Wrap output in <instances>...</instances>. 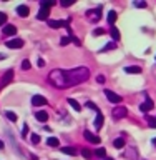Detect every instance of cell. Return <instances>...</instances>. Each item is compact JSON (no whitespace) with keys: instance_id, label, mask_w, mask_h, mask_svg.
Here are the masks:
<instances>
[{"instance_id":"obj_1","label":"cell","mask_w":156,"mask_h":160,"mask_svg":"<svg viewBox=\"0 0 156 160\" xmlns=\"http://www.w3.org/2000/svg\"><path fill=\"white\" fill-rule=\"evenodd\" d=\"M88 77H90V70L87 67H77L72 70L55 68L48 73V82L57 88H70L78 83L87 82Z\"/></svg>"},{"instance_id":"obj_2","label":"cell","mask_w":156,"mask_h":160,"mask_svg":"<svg viewBox=\"0 0 156 160\" xmlns=\"http://www.w3.org/2000/svg\"><path fill=\"white\" fill-rule=\"evenodd\" d=\"M13 70L12 68H8L7 72L3 73V77H2V82H0V88H3V87H7V85L12 82V78H13Z\"/></svg>"},{"instance_id":"obj_3","label":"cell","mask_w":156,"mask_h":160,"mask_svg":"<svg viewBox=\"0 0 156 160\" xmlns=\"http://www.w3.org/2000/svg\"><path fill=\"white\" fill-rule=\"evenodd\" d=\"M103 93L106 95V98H108L111 103H116V105H118L120 102H121V97H120L118 93H115L113 90H108V88H105V92H103Z\"/></svg>"},{"instance_id":"obj_4","label":"cell","mask_w":156,"mask_h":160,"mask_svg":"<svg viewBox=\"0 0 156 160\" xmlns=\"http://www.w3.org/2000/svg\"><path fill=\"white\" fill-rule=\"evenodd\" d=\"M111 115H113V118L120 120V118L126 117V115H128V110H126V107H115L113 112H111Z\"/></svg>"},{"instance_id":"obj_5","label":"cell","mask_w":156,"mask_h":160,"mask_svg":"<svg viewBox=\"0 0 156 160\" xmlns=\"http://www.w3.org/2000/svg\"><path fill=\"white\" fill-rule=\"evenodd\" d=\"M144 98H146V100L139 105V110H141V112H149V110L154 107V103H153V100L149 98V95H144Z\"/></svg>"},{"instance_id":"obj_6","label":"cell","mask_w":156,"mask_h":160,"mask_svg":"<svg viewBox=\"0 0 156 160\" xmlns=\"http://www.w3.org/2000/svg\"><path fill=\"white\" fill-rule=\"evenodd\" d=\"M102 18V7L95 8V10H90L88 12V20H92V22H98V20Z\"/></svg>"},{"instance_id":"obj_7","label":"cell","mask_w":156,"mask_h":160,"mask_svg":"<svg viewBox=\"0 0 156 160\" xmlns=\"http://www.w3.org/2000/svg\"><path fill=\"white\" fill-rule=\"evenodd\" d=\"M8 48H22L23 47V40L22 38H12V40H7L5 42Z\"/></svg>"},{"instance_id":"obj_8","label":"cell","mask_w":156,"mask_h":160,"mask_svg":"<svg viewBox=\"0 0 156 160\" xmlns=\"http://www.w3.org/2000/svg\"><path fill=\"white\" fill-rule=\"evenodd\" d=\"M32 103L35 105V107H42V105H47V98L42 97V95H33L32 97Z\"/></svg>"},{"instance_id":"obj_9","label":"cell","mask_w":156,"mask_h":160,"mask_svg":"<svg viewBox=\"0 0 156 160\" xmlns=\"http://www.w3.org/2000/svg\"><path fill=\"white\" fill-rule=\"evenodd\" d=\"M83 137L88 140V142H92V143H100V137H97V135H93L90 130H85L83 132Z\"/></svg>"},{"instance_id":"obj_10","label":"cell","mask_w":156,"mask_h":160,"mask_svg":"<svg viewBox=\"0 0 156 160\" xmlns=\"http://www.w3.org/2000/svg\"><path fill=\"white\" fill-rule=\"evenodd\" d=\"M17 33V27H15V25H5L3 27V35H7V37H12V35H15Z\"/></svg>"},{"instance_id":"obj_11","label":"cell","mask_w":156,"mask_h":160,"mask_svg":"<svg viewBox=\"0 0 156 160\" xmlns=\"http://www.w3.org/2000/svg\"><path fill=\"white\" fill-rule=\"evenodd\" d=\"M68 23H65L63 20H48V27L52 28H62V27H67Z\"/></svg>"},{"instance_id":"obj_12","label":"cell","mask_w":156,"mask_h":160,"mask_svg":"<svg viewBox=\"0 0 156 160\" xmlns=\"http://www.w3.org/2000/svg\"><path fill=\"white\" fill-rule=\"evenodd\" d=\"M35 118L38 120V122H42V123H45L48 120V113L45 112V110H38L37 113H35Z\"/></svg>"},{"instance_id":"obj_13","label":"cell","mask_w":156,"mask_h":160,"mask_svg":"<svg viewBox=\"0 0 156 160\" xmlns=\"http://www.w3.org/2000/svg\"><path fill=\"white\" fill-rule=\"evenodd\" d=\"M103 120H105L103 113L102 112H97V118H95V128H97V130H100V128L103 127Z\"/></svg>"},{"instance_id":"obj_14","label":"cell","mask_w":156,"mask_h":160,"mask_svg":"<svg viewBox=\"0 0 156 160\" xmlns=\"http://www.w3.org/2000/svg\"><path fill=\"white\" fill-rule=\"evenodd\" d=\"M60 152L65 153V155H77V148L75 147H60Z\"/></svg>"},{"instance_id":"obj_15","label":"cell","mask_w":156,"mask_h":160,"mask_svg":"<svg viewBox=\"0 0 156 160\" xmlns=\"http://www.w3.org/2000/svg\"><path fill=\"white\" fill-rule=\"evenodd\" d=\"M28 12H30V8L27 7V5H18L17 7V13L20 15V17H27Z\"/></svg>"},{"instance_id":"obj_16","label":"cell","mask_w":156,"mask_h":160,"mask_svg":"<svg viewBox=\"0 0 156 160\" xmlns=\"http://www.w3.org/2000/svg\"><path fill=\"white\" fill-rule=\"evenodd\" d=\"M110 35H111V38H113L115 43L120 40V37H121V33H120V30H118L116 27H111V30H110Z\"/></svg>"},{"instance_id":"obj_17","label":"cell","mask_w":156,"mask_h":160,"mask_svg":"<svg viewBox=\"0 0 156 160\" xmlns=\"http://www.w3.org/2000/svg\"><path fill=\"white\" fill-rule=\"evenodd\" d=\"M125 72L126 73H141V67H138V65H130V67H125Z\"/></svg>"},{"instance_id":"obj_18","label":"cell","mask_w":156,"mask_h":160,"mask_svg":"<svg viewBox=\"0 0 156 160\" xmlns=\"http://www.w3.org/2000/svg\"><path fill=\"white\" fill-rule=\"evenodd\" d=\"M48 13H50L48 8H40L38 13H37V18H38V20H47V18H48Z\"/></svg>"},{"instance_id":"obj_19","label":"cell","mask_w":156,"mask_h":160,"mask_svg":"<svg viewBox=\"0 0 156 160\" xmlns=\"http://www.w3.org/2000/svg\"><path fill=\"white\" fill-rule=\"evenodd\" d=\"M106 20H108V23H110V25H113L115 22H116V12H115V10H110Z\"/></svg>"},{"instance_id":"obj_20","label":"cell","mask_w":156,"mask_h":160,"mask_svg":"<svg viewBox=\"0 0 156 160\" xmlns=\"http://www.w3.org/2000/svg\"><path fill=\"white\" fill-rule=\"evenodd\" d=\"M47 145H48V147H58L60 142H58L57 137H50V138L47 140Z\"/></svg>"},{"instance_id":"obj_21","label":"cell","mask_w":156,"mask_h":160,"mask_svg":"<svg viewBox=\"0 0 156 160\" xmlns=\"http://www.w3.org/2000/svg\"><path fill=\"white\" fill-rule=\"evenodd\" d=\"M67 102H68L70 105H72V107H73L75 110H78V112H80V110H82V105H80V103H78V102H77V100H75V98H68Z\"/></svg>"},{"instance_id":"obj_22","label":"cell","mask_w":156,"mask_h":160,"mask_svg":"<svg viewBox=\"0 0 156 160\" xmlns=\"http://www.w3.org/2000/svg\"><path fill=\"white\" fill-rule=\"evenodd\" d=\"M113 147H115V148H123V147H125V138H121V137L116 138V140L113 142Z\"/></svg>"},{"instance_id":"obj_23","label":"cell","mask_w":156,"mask_h":160,"mask_svg":"<svg viewBox=\"0 0 156 160\" xmlns=\"http://www.w3.org/2000/svg\"><path fill=\"white\" fill-rule=\"evenodd\" d=\"M95 155H97V157H100V158H105V157H106V150H105L103 147H100V148L95 150Z\"/></svg>"},{"instance_id":"obj_24","label":"cell","mask_w":156,"mask_h":160,"mask_svg":"<svg viewBox=\"0 0 156 160\" xmlns=\"http://www.w3.org/2000/svg\"><path fill=\"white\" fill-rule=\"evenodd\" d=\"M40 5H42V8H50V7H53V5H55V2H53V0H43Z\"/></svg>"},{"instance_id":"obj_25","label":"cell","mask_w":156,"mask_h":160,"mask_svg":"<svg viewBox=\"0 0 156 160\" xmlns=\"http://www.w3.org/2000/svg\"><path fill=\"white\" fill-rule=\"evenodd\" d=\"M82 155H83L85 158H92V150H90V148H83L82 150Z\"/></svg>"},{"instance_id":"obj_26","label":"cell","mask_w":156,"mask_h":160,"mask_svg":"<svg viewBox=\"0 0 156 160\" xmlns=\"http://www.w3.org/2000/svg\"><path fill=\"white\" fill-rule=\"evenodd\" d=\"M5 115H7V118H8V120H12V122H17V113H13V112H7Z\"/></svg>"},{"instance_id":"obj_27","label":"cell","mask_w":156,"mask_h":160,"mask_svg":"<svg viewBox=\"0 0 156 160\" xmlns=\"http://www.w3.org/2000/svg\"><path fill=\"white\" fill-rule=\"evenodd\" d=\"M7 23V13L0 12V25H5Z\"/></svg>"},{"instance_id":"obj_28","label":"cell","mask_w":156,"mask_h":160,"mask_svg":"<svg viewBox=\"0 0 156 160\" xmlns=\"http://www.w3.org/2000/svg\"><path fill=\"white\" fill-rule=\"evenodd\" d=\"M32 143H33V145L40 143V135H38V133H33V135H32Z\"/></svg>"},{"instance_id":"obj_29","label":"cell","mask_w":156,"mask_h":160,"mask_svg":"<svg viewBox=\"0 0 156 160\" xmlns=\"http://www.w3.org/2000/svg\"><path fill=\"white\" fill-rule=\"evenodd\" d=\"M146 120H148L149 127H151V128H156V117H154V118H151V117H148Z\"/></svg>"},{"instance_id":"obj_30","label":"cell","mask_w":156,"mask_h":160,"mask_svg":"<svg viewBox=\"0 0 156 160\" xmlns=\"http://www.w3.org/2000/svg\"><path fill=\"white\" fill-rule=\"evenodd\" d=\"M70 40H72V42L77 45V47H80V45H82V42H80V38L78 37H75V35H72V37H70Z\"/></svg>"},{"instance_id":"obj_31","label":"cell","mask_w":156,"mask_h":160,"mask_svg":"<svg viewBox=\"0 0 156 160\" xmlns=\"http://www.w3.org/2000/svg\"><path fill=\"white\" fill-rule=\"evenodd\" d=\"M70 42H72V40H70V37H62V40H60V45H63V47H65V45H68Z\"/></svg>"},{"instance_id":"obj_32","label":"cell","mask_w":156,"mask_h":160,"mask_svg":"<svg viewBox=\"0 0 156 160\" xmlns=\"http://www.w3.org/2000/svg\"><path fill=\"white\" fill-rule=\"evenodd\" d=\"M22 68H23V70H30V68H32V67H30V62H28V60H23V62H22Z\"/></svg>"},{"instance_id":"obj_33","label":"cell","mask_w":156,"mask_h":160,"mask_svg":"<svg viewBox=\"0 0 156 160\" xmlns=\"http://www.w3.org/2000/svg\"><path fill=\"white\" fill-rule=\"evenodd\" d=\"M105 33V28H95L93 30V35H97V37H98V35H103Z\"/></svg>"},{"instance_id":"obj_34","label":"cell","mask_w":156,"mask_h":160,"mask_svg":"<svg viewBox=\"0 0 156 160\" xmlns=\"http://www.w3.org/2000/svg\"><path fill=\"white\" fill-rule=\"evenodd\" d=\"M87 107H88V108H92V110H97V112H100L98 107H97V105H95L93 102H87Z\"/></svg>"},{"instance_id":"obj_35","label":"cell","mask_w":156,"mask_h":160,"mask_svg":"<svg viewBox=\"0 0 156 160\" xmlns=\"http://www.w3.org/2000/svg\"><path fill=\"white\" fill-rule=\"evenodd\" d=\"M135 7H138V8H146V2H135Z\"/></svg>"},{"instance_id":"obj_36","label":"cell","mask_w":156,"mask_h":160,"mask_svg":"<svg viewBox=\"0 0 156 160\" xmlns=\"http://www.w3.org/2000/svg\"><path fill=\"white\" fill-rule=\"evenodd\" d=\"M115 47H116V43H115V42H113V43H108L106 47H105V48L102 50V52H106V50H111V48H115Z\"/></svg>"},{"instance_id":"obj_37","label":"cell","mask_w":156,"mask_h":160,"mask_svg":"<svg viewBox=\"0 0 156 160\" xmlns=\"http://www.w3.org/2000/svg\"><path fill=\"white\" fill-rule=\"evenodd\" d=\"M97 82H98V83H105V82H106V78H105L103 75H98V77H97Z\"/></svg>"},{"instance_id":"obj_38","label":"cell","mask_w":156,"mask_h":160,"mask_svg":"<svg viewBox=\"0 0 156 160\" xmlns=\"http://www.w3.org/2000/svg\"><path fill=\"white\" fill-rule=\"evenodd\" d=\"M27 133H28V125L25 123V125H23V128H22V135L25 137V135H27Z\"/></svg>"},{"instance_id":"obj_39","label":"cell","mask_w":156,"mask_h":160,"mask_svg":"<svg viewBox=\"0 0 156 160\" xmlns=\"http://www.w3.org/2000/svg\"><path fill=\"white\" fill-rule=\"evenodd\" d=\"M45 65V60L43 58H37V67H43Z\"/></svg>"},{"instance_id":"obj_40","label":"cell","mask_w":156,"mask_h":160,"mask_svg":"<svg viewBox=\"0 0 156 160\" xmlns=\"http://www.w3.org/2000/svg\"><path fill=\"white\" fill-rule=\"evenodd\" d=\"M70 5H73V2H65V0L62 2V7H70Z\"/></svg>"},{"instance_id":"obj_41","label":"cell","mask_w":156,"mask_h":160,"mask_svg":"<svg viewBox=\"0 0 156 160\" xmlns=\"http://www.w3.org/2000/svg\"><path fill=\"white\" fill-rule=\"evenodd\" d=\"M5 148V145H3V142H2V140H0V150H3Z\"/></svg>"},{"instance_id":"obj_42","label":"cell","mask_w":156,"mask_h":160,"mask_svg":"<svg viewBox=\"0 0 156 160\" xmlns=\"http://www.w3.org/2000/svg\"><path fill=\"white\" fill-rule=\"evenodd\" d=\"M103 160H115V158H111V157H105Z\"/></svg>"},{"instance_id":"obj_43","label":"cell","mask_w":156,"mask_h":160,"mask_svg":"<svg viewBox=\"0 0 156 160\" xmlns=\"http://www.w3.org/2000/svg\"><path fill=\"white\" fill-rule=\"evenodd\" d=\"M5 58V55H2V53H0V60H3Z\"/></svg>"},{"instance_id":"obj_44","label":"cell","mask_w":156,"mask_h":160,"mask_svg":"<svg viewBox=\"0 0 156 160\" xmlns=\"http://www.w3.org/2000/svg\"><path fill=\"white\" fill-rule=\"evenodd\" d=\"M153 145H154V147H156V138H153Z\"/></svg>"}]
</instances>
